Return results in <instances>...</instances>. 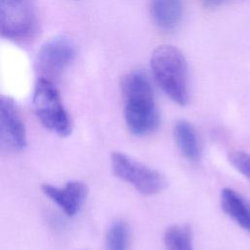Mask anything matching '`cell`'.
Wrapping results in <instances>:
<instances>
[{"label": "cell", "mask_w": 250, "mask_h": 250, "mask_svg": "<svg viewBox=\"0 0 250 250\" xmlns=\"http://www.w3.org/2000/svg\"><path fill=\"white\" fill-rule=\"evenodd\" d=\"M120 86L128 129L137 136L155 131L159 125V113L146 75L140 70L128 72L122 77Z\"/></svg>", "instance_id": "6da1fadb"}, {"label": "cell", "mask_w": 250, "mask_h": 250, "mask_svg": "<svg viewBox=\"0 0 250 250\" xmlns=\"http://www.w3.org/2000/svg\"><path fill=\"white\" fill-rule=\"evenodd\" d=\"M150 68L157 85L173 102L180 105L188 103V62L178 48L158 46L151 54Z\"/></svg>", "instance_id": "7a4b0ae2"}, {"label": "cell", "mask_w": 250, "mask_h": 250, "mask_svg": "<svg viewBox=\"0 0 250 250\" xmlns=\"http://www.w3.org/2000/svg\"><path fill=\"white\" fill-rule=\"evenodd\" d=\"M33 109L41 123L61 137L71 133L72 125L60 93L52 81L38 78L32 96Z\"/></svg>", "instance_id": "3957f363"}, {"label": "cell", "mask_w": 250, "mask_h": 250, "mask_svg": "<svg viewBox=\"0 0 250 250\" xmlns=\"http://www.w3.org/2000/svg\"><path fill=\"white\" fill-rule=\"evenodd\" d=\"M38 26L32 0H0V36L17 43L34 37Z\"/></svg>", "instance_id": "277c9868"}, {"label": "cell", "mask_w": 250, "mask_h": 250, "mask_svg": "<svg viewBox=\"0 0 250 250\" xmlns=\"http://www.w3.org/2000/svg\"><path fill=\"white\" fill-rule=\"evenodd\" d=\"M110 161L113 174L133 186L142 194H156L167 186V181L160 172L132 159L122 152H112Z\"/></svg>", "instance_id": "5b68a950"}, {"label": "cell", "mask_w": 250, "mask_h": 250, "mask_svg": "<svg viewBox=\"0 0 250 250\" xmlns=\"http://www.w3.org/2000/svg\"><path fill=\"white\" fill-rule=\"evenodd\" d=\"M75 54V45L66 36H57L45 42L35 61V69L39 78L52 81L59 77L73 62Z\"/></svg>", "instance_id": "8992f818"}, {"label": "cell", "mask_w": 250, "mask_h": 250, "mask_svg": "<svg viewBox=\"0 0 250 250\" xmlns=\"http://www.w3.org/2000/svg\"><path fill=\"white\" fill-rule=\"evenodd\" d=\"M26 133L14 100L0 96V150L16 152L24 148Z\"/></svg>", "instance_id": "52a82bcc"}, {"label": "cell", "mask_w": 250, "mask_h": 250, "mask_svg": "<svg viewBox=\"0 0 250 250\" xmlns=\"http://www.w3.org/2000/svg\"><path fill=\"white\" fill-rule=\"evenodd\" d=\"M42 191L53 200L67 215L74 216L83 204L87 193V186L79 181L68 182L64 188H57L49 184H44Z\"/></svg>", "instance_id": "ba28073f"}, {"label": "cell", "mask_w": 250, "mask_h": 250, "mask_svg": "<svg viewBox=\"0 0 250 250\" xmlns=\"http://www.w3.org/2000/svg\"><path fill=\"white\" fill-rule=\"evenodd\" d=\"M184 12L183 0H151L150 15L163 30H172L180 23Z\"/></svg>", "instance_id": "9c48e42d"}, {"label": "cell", "mask_w": 250, "mask_h": 250, "mask_svg": "<svg viewBox=\"0 0 250 250\" xmlns=\"http://www.w3.org/2000/svg\"><path fill=\"white\" fill-rule=\"evenodd\" d=\"M220 200L224 212L250 232V201L229 188L222 189Z\"/></svg>", "instance_id": "30bf717a"}, {"label": "cell", "mask_w": 250, "mask_h": 250, "mask_svg": "<svg viewBox=\"0 0 250 250\" xmlns=\"http://www.w3.org/2000/svg\"><path fill=\"white\" fill-rule=\"evenodd\" d=\"M176 144L185 157L189 160H196L199 157L200 149L197 134L193 126L188 121H179L174 128Z\"/></svg>", "instance_id": "8fae6325"}, {"label": "cell", "mask_w": 250, "mask_h": 250, "mask_svg": "<svg viewBox=\"0 0 250 250\" xmlns=\"http://www.w3.org/2000/svg\"><path fill=\"white\" fill-rule=\"evenodd\" d=\"M166 250H193L188 226H171L164 233Z\"/></svg>", "instance_id": "7c38bea8"}, {"label": "cell", "mask_w": 250, "mask_h": 250, "mask_svg": "<svg viewBox=\"0 0 250 250\" xmlns=\"http://www.w3.org/2000/svg\"><path fill=\"white\" fill-rule=\"evenodd\" d=\"M128 229L124 222L115 221L107 229L105 237L106 250H127Z\"/></svg>", "instance_id": "4fadbf2b"}, {"label": "cell", "mask_w": 250, "mask_h": 250, "mask_svg": "<svg viewBox=\"0 0 250 250\" xmlns=\"http://www.w3.org/2000/svg\"><path fill=\"white\" fill-rule=\"evenodd\" d=\"M229 163L250 182V154L244 151H231L229 154Z\"/></svg>", "instance_id": "5bb4252c"}, {"label": "cell", "mask_w": 250, "mask_h": 250, "mask_svg": "<svg viewBox=\"0 0 250 250\" xmlns=\"http://www.w3.org/2000/svg\"><path fill=\"white\" fill-rule=\"evenodd\" d=\"M226 1L228 0H201V2L208 7H216L223 4Z\"/></svg>", "instance_id": "9a60e30c"}]
</instances>
